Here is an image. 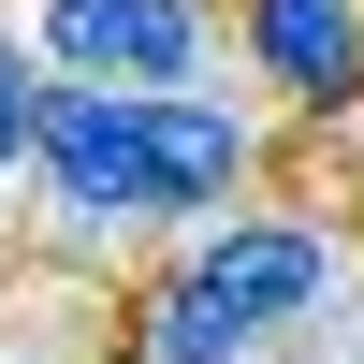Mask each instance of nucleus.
Segmentation results:
<instances>
[{"instance_id": "obj_1", "label": "nucleus", "mask_w": 364, "mask_h": 364, "mask_svg": "<svg viewBox=\"0 0 364 364\" xmlns=\"http://www.w3.org/2000/svg\"><path fill=\"white\" fill-rule=\"evenodd\" d=\"M29 175L73 233H146L161 219V175H146V102L132 87H44V132H29Z\"/></svg>"}, {"instance_id": "obj_2", "label": "nucleus", "mask_w": 364, "mask_h": 364, "mask_svg": "<svg viewBox=\"0 0 364 364\" xmlns=\"http://www.w3.org/2000/svg\"><path fill=\"white\" fill-rule=\"evenodd\" d=\"M219 58V0H44V73L73 87H190Z\"/></svg>"}, {"instance_id": "obj_3", "label": "nucleus", "mask_w": 364, "mask_h": 364, "mask_svg": "<svg viewBox=\"0 0 364 364\" xmlns=\"http://www.w3.org/2000/svg\"><path fill=\"white\" fill-rule=\"evenodd\" d=\"M175 277L219 291L233 336H277V321H306L321 291H336V233H306V219H204V248L175 262Z\"/></svg>"}, {"instance_id": "obj_4", "label": "nucleus", "mask_w": 364, "mask_h": 364, "mask_svg": "<svg viewBox=\"0 0 364 364\" xmlns=\"http://www.w3.org/2000/svg\"><path fill=\"white\" fill-rule=\"evenodd\" d=\"M146 102V175H161V219H219L262 175V117L204 102V87H132Z\"/></svg>"}, {"instance_id": "obj_5", "label": "nucleus", "mask_w": 364, "mask_h": 364, "mask_svg": "<svg viewBox=\"0 0 364 364\" xmlns=\"http://www.w3.org/2000/svg\"><path fill=\"white\" fill-rule=\"evenodd\" d=\"M233 29H248V73L291 117H336L364 87V0H233Z\"/></svg>"}, {"instance_id": "obj_6", "label": "nucleus", "mask_w": 364, "mask_h": 364, "mask_svg": "<svg viewBox=\"0 0 364 364\" xmlns=\"http://www.w3.org/2000/svg\"><path fill=\"white\" fill-rule=\"evenodd\" d=\"M132 350H146V364H248V336L219 321L204 277H161V291H146V336H132Z\"/></svg>"}, {"instance_id": "obj_7", "label": "nucleus", "mask_w": 364, "mask_h": 364, "mask_svg": "<svg viewBox=\"0 0 364 364\" xmlns=\"http://www.w3.org/2000/svg\"><path fill=\"white\" fill-rule=\"evenodd\" d=\"M29 132H44V44L0 29V175H29Z\"/></svg>"}, {"instance_id": "obj_8", "label": "nucleus", "mask_w": 364, "mask_h": 364, "mask_svg": "<svg viewBox=\"0 0 364 364\" xmlns=\"http://www.w3.org/2000/svg\"><path fill=\"white\" fill-rule=\"evenodd\" d=\"M336 132H350V146H364V87H350V102H336Z\"/></svg>"}]
</instances>
